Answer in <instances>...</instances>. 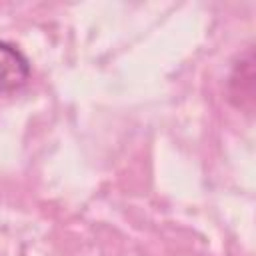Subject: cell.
Returning <instances> with one entry per match:
<instances>
[{"mask_svg": "<svg viewBox=\"0 0 256 256\" xmlns=\"http://www.w3.org/2000/svg\"><path fill=\"white\" fill-rule=\"evenodd\" d=\"M30 76L28 58L12 44L0 40V92H12L26 84Z\"/></svg>", "mask_w": 256, "mask_h": 256, "instance_id": "6da1fadb", "label": "cell"}]
</instances>
